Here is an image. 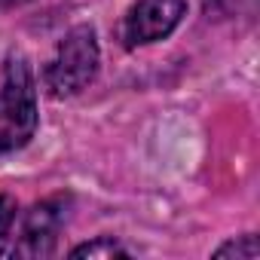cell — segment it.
Masks as SVG:
<instances>
[{
	"mask_svg": "<svg viewBox=\"0 0 260 260\" xmlns=\"http://www.w3.org/2000/svg\"><path fill=\"white\" fill-rule=\"evenodd\" d=\"M37 132V92L22 55H10L0 86V153L25 147Z\"/></svg>",
	"mask_w": 260,
	"mask_h": 260,
	"instance_id": "6da1fadb",
	"label": "cell"
},
{
	"mask_svg": "<svg viewBox=\"0 0 260 260\" xmlns=\"http://www.w3.org/2000/svg\"><path fill=\"white\" fill-rule=\"evenodd\" d=\"M98 74V40L89 25H77L58 43L55 58L46 68V89L55 98L83 92Z\"/></svg>",
	"mask_w": 260,
	"mask_h": 260,
	"instance_id": "7a4b0ae2",
	"label": "cell"
},
{
	"mask_svg": "<svg viewBox=\"0 0 260 260\" xmlns=\"http://www.w3.org/2000/svg\"><path fill=\"white\" fill-rule=\"evenodd\" d=\"M184 13H187V0H138L125 19V43L138 46L169 37Z\"/></svg>",
	"mask_w": 260,
	"mask_h": 260,
	"instance_id": "3957f363",
	"label": "cell"
},
{
	"mask_svg": "<svg viewBox=\"0 0 260 260\" xmlns=\"http://www.w3.org/2000/svg\"><path fill=\"white\" fill-rule=\"evenodd\" d=\"M58 230H61V211L55 208V202L34 205L28 211V217H25L19 245H13V254H22V257H49L55 251Z\"/></svg>",
	"mask_w": 260,
	"mask_h": 260,
	"instance_id": "277c9868",
	"label": "cell"
},
{
	"mask_svg": "<svg viewBox=\"0 0 260 260\" xmlns=\"http://www.w3.org/2000/svg\"><path fill=\"white\" fill-rule=\"evenodd\" d=\"M71 254H74V257H128V251H125L119 242H113V239H95V242H86V245L74 248Z\"/></svg>",
	"mask_w": 260,
	"mask_h": 260,
	"instance_id": "5b68a950",
	"label": "cell"
},
{
	"mask_svg": "<svg viewBox=\"0 0 260 260\" xmlns=\"http://www.w3.org/2000/svg\"><path fill=\"white\" fill-rule=\"evenodd\" d=\"M257 254H260V245H257L254 236H242V239L226 242L214 251V257H242V260H254Z\"/></svg>",
	"mask_w": 260,
	"mask_h": 260,
	"instance_id": "8992f818",
	"label": "cell"
},
{
	"mask_svg": "<svg viewBox=\"0 0 260 260\" xmlns=\"http://www.w3.org/2000/svg\"><path fill=\"white\" fill-rule=\"evenodd\" d=\"M13 223H16V202L10 196H0V257L13 254V245H7Z\"/></svg>",
	"mask_w": 260,
	"mask_h": 260,
	"instance_id": "52a82bcc",
	"label": "cell"
}]
</instances>
